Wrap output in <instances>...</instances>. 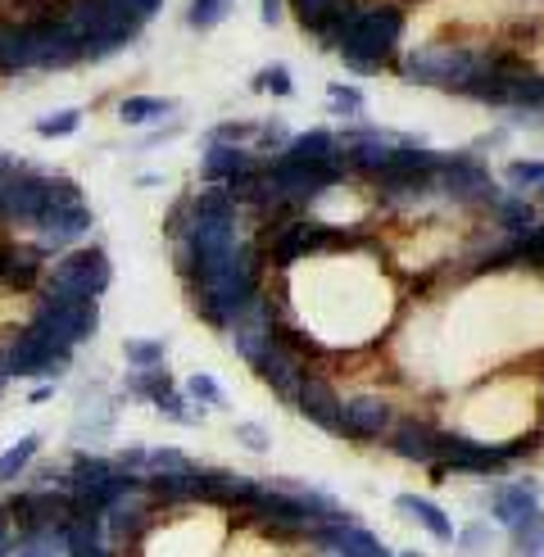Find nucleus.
Segmentation results:
<instances>
[{
  "label": "nucleus",
  "instance_id": "obj_31",
  "mask_svg": "<svg viewBox=\"0 0 544 557\" xmlns=\"http://www.w3.org/2000/svg\"><path fill=\"white\" fill-rule=\"evenodd\" d=\"M169 422H177V426H200V417H196V408H190L182 395H177V385H169V389H159V395L150 399Z\"/></svg>",
  "mask_w": 544,
  "mask_h": 557
},
{
  "label": "nucleus",
  "instance_id": "obj_4",
  "mask_svg": "<svg viewBox=\"0 0 544 557\" xmlns=\"http://www.w3.org/2000/svg\"><path fill=\"white\" fill-rule=\"evenodd\" d=\"M60 485L73 494V512L104 517V508L119 504L123 494H132L136 485H141V476H132V471H123L114 458H104V454H77L69 462V471L60 476Z\"/></svg>",
  "mask_w": 544,
  "mask_h": 557
},
{
  "label": "nucleus",
  "instance_id": "obj_49",
  "mask_svg": "<svg viewBox=\"0 0 544 557\" xmlns=\"http://www.w3.org/2000/svg\"><path fill=\"white\" fill-rule=\"evenodd\" d=\"M399 557H422V553H399Z\"/></svg>",
  "mask_w": 544,
  "mask_h": 557
},
{
  "label": "nucleus",
  "instance_id": "obj_11",
  "mask_svg": "<svg viewBox=\"0 0 544 557\" xmlns=\"http://www.w3.org/2000/svg\"><path fill=\"white\" fill-rule=\"evenodd\" d=\"M5 517L14 531H46L73 517V494L64 485H23L5 498Z\"/></svg>",
  "mask_w": 544,
  "mask_h": 557
},
{
  "label": "nucleus",
  "instance_id": "obj_37",
  "mask_svg": "<svg viewBox=\"0 0 544 557\" xmlns=\"http://www.w3.org/2000/svg\"><path fill=\"white\" fill-rule=\"evenodd\" d=\"M255 91H272V96H290V69L286 64H268L255 73Z\"/></svg>",
  "mask_w": 544,
  "mask_h": 557
},
{
  "label": "nucleus",
  "instance_id": "obj_41",
  "mask_svg": "<svg viewBox=\"0 0 544 557\" xmlns=\"http://www.w3.org/2000/svg\"><path fill=\"white\" fill-rule=\"evenodd\" d=\"M236 440L245 444L250 454H263V449H272V440H268V431L263 426H255V422H240L236 426Z\"/></svg>",
  "mask_w": 544,
  "mask_h": 557
},
{
  "label": "nucleus",
  "instance_id": "obj_42",
  "mask_svg": "<svg viewBox=\"0 0 544 557\" xmlns=\"http://www.w3.org/2000/svg\"><path fill=\"white\" fill-rule=\"evenodd\" d=\"M119 5H123L127 14H136V18H141V23H146V18H150V14H154V10L163 5V0H119Z\"/></svg>",
  "mask_w": 544,
  "mask_h": 557
},
{
  "label": "nucleus",
  "instance_id": "obj_6",
  "mask_svg": "<svg viewBox=\"0 0 544 557\" xmlns=\"http://www.w3.org/2000/svg\"><path fill=\"white\" fill-rule=\"evenodd\" d=\"M485 64H490L485 54H477V50H468V46H422V50H408L404 77H413L418 87L462 91Z\"/></svg>",
  "mask_w": 544,
  "mask_h": 557
},
{
  "label": "nucleus",
  "instance_id": "obj_3",
  "mask_svg": "<svg viewBox=\"0 0 544 557\" xmlns=\"http://www.w3.org/2000/svg\"><path fill=\"white\" fill-rule=\"evenodd\" d=\"M404 37V14L395 5H372V10H354L349 27L341 33L336 50L345 69L354 73H381V64L391 60V50Z\"/></svg>",
  "mask_w": 544,
  "mask_h": 557
},
{
  "label": "nucleus",
  "instance_id": "obj_9",
  "mask_svg": "<svg viewBox=\"0 0 544 557\" xmlns=\"http://www.w3.org/2000/svg\"><path fill=\"white\" fill-rule=\"evenodd\" d=\"M114 282V263L100 245H77L69 255L54 259V268H46L41 290L50 295H82V299H100Z\"/></svg>",
  "mask_w": 544,
  "mask_h": 557
},
{
  "label": "nucleus",
  "instance_id": "obj_14",
  "mask_svg": "<svg viewBox=\"0 0 544 557\" xmlns=\"http://www.w3.org/2000/svg\"><path fill=\"white\" fill-rule=\"evenodd\" d=\"M96 218L87 205H73V209H50L41 222H37V249L41 255H69L82 240L91 236Z\"/></svg>",
  "mask_w": 544,
  "mask_h": 557
},
{
  "label": "nucleus",
  "instance_id": "obj_24",
  "mask_svg": "<svg viewBox=\"0 0 544 557\" xmlns=\"http://www.w3.org/2000/svg\"><path fill=\"white\" fill-rule=\"evenodd\" d=\"M286 159L309 163V169H341V163H345L341 159V141H336L332 132H305V136H295Z\"/></svg>",
  "mask_w": 544,
  "mask_h": 557
},
{
  "label": "nucleus",
  "instance_id": "obj_28",
  "mask_svg": "<svg viewBox=\"0 0 544 557\" xmlns=\"http://www.w3.org/2000/svg\"><path fill=\"white\" fill-rule=\"evenodd\" d=\"M173 114V100H163V96H127L119 104V119L127 127H150V123H163Z\"/></svg>",
  "mask_w": 544,
  "mask_h": 557
},
{
  "label": "nucleus",
  "instance_id": "obj_30",
  "mask_svg": "<svg viewBox=\"0 0 544 557\" xmlns=\"http://www.w3.org/2000/svg\"><path fill=\"white\" fill-rule=\"evenodd\" d=\"M123 358H127V368H163L169 363V341H154V336L123 341Z\"/></svg>",
  "mask_w": 544,
  "mask_h": 557
},
{
  "label": "nucleus",
  "instance_id": "obj_46",
  "mask_svg": "<svg viewBox=\"0 0 544 557\" xmlns=\"http://www.w3.org/2000/svg\"><path fill=\"white\" fill-rule=\"evenodd\" d=\"M14 169H18V159H14V154H0V177L14 173Z\"/></svg>",
  "mask_w": 544,
  "mask_h": 557
},
{
  "label": "nucleus",
  "instance_id": "obj_29",
  "mask_svg": "<svg viewBox=\"0 0 544 557\" xmlns=\"http://www.w3.org/2000/svg\"><path fill=\"white\" fill-rule=\"evenodd\" d=\"M227 195H232V205L240 209V205H263L268 200V182H263V169L259 163H250L245 173H236L227 186H223Z\"/></svg>",
  "mask_w": 544,
  "mask_h": 557
},
{
  "label": "nucleus",
  "instance_id": "obj_5",
  "mask_svg": "<svg viewBox=\"0 0 544 557\" xmlns=\"http://www.w3.org/2000/svg\"><path fill=\"white\" fill-rule=\"evenodd\" d=\"M0 358H5V368H10V381H60L73 363V349L54 345L41 326L27 322L23 331H14V336L0 345Z\"/></svg>",
  "mask_w": 544,
  "mask_h": 557
},
{
  "label": "nucleus",
  "instance_id": "obj_16",
  "mask_svg": "<svg viewBox=\"0 0 544 557\" xmlns=\"http://www.w3.org/2000/svg\"><path fill=\"white\" fill-rule=\"evenodd\" d=\"M441 458L449 471H472V476H490V471H504L508 454L495 444H481L468 435H441Z\"/></svg>",
  "mask_w": 544,
  "mask_h": 557
},
{
  "label": "nucleus",
  "instance_id": "obj_38",
  "mask_svg": "<svg viewBox=\"0 0 544 557\" xmlns=\"http://www.w3.org/2000/svg\"><path fill=\"white\" fill-rule=\"evenodd\" d=\"M341 5V0H295V14H299V23H305V27H313V33H318V27L326 23V18H332V10Z\"/></svg>",
  "mask_w": 544,
  "mask_h": 557
},
{
  "label": "nucleus",
  "instance_id": "obj_34",
  "mask_svg": "<svg viewBox=\"0 0 544 557\" xmlns=\"http://www.w3.org/2000/svg\"><path fill=\"white\" fill-rule=\"evenodd\" d=\"M163 471H196V462H190L182 449H173V444L146 449V476H163Z\"/></svg>",
  "mask_w": 544,
  "mask_h": 557
},
{
  "label": "nucleus",
  "instance_id": "obj_26",
  "mask_svg": "<svg viewBox=\"0 0 544 557\" xmlns=\"http://www.w3.org/2000/svg\"><path fill=\"white\" fill-rule=\"evenodd\" d=\"M37 454H41V435L37 431H27V435H18L5 454H0V490H10V485H18L27 471H33V462H37Z\"/></svg>",
  "mask_w": 544,
  "mask_h": 557
},
{
  "label": "nucleus",
  "instance_id": "obj_2",
  "mask_svg": "<svg viewBox=\"0 0 544 557\" xmlns=\"http://www.w3.org/2000/svg\"><path fill=\"white\" fill-rule=\"evenodd\" d=\"M54 14H60V23L77 37L82 64L109 60L114 50H123L127 41L141 37V18L127 14L119 0H64Z\"/></svg>",
  "mask_w": 544,
  "mask_h": 557
},
{
  "label": "nucleus",
  "instance_id": "obj_15",
  "mask_svg": "<svg viewBox=\"0 0 544 557\" xmlns=\"http://www.w3.org/2000/svg\"><path fill=\"white\" fill-rule=\"evenodd\" d=\"M255 372L263 376V385L272 389V395H282V399H290V404H295V395H299V381L309 376V372H305V358H299V349H295V341H286L282 331H272V349L263 354V363H259Z\"/></svg>",
  "mask_w": 544,
  "mask_h": 557
},
{
  "label": "nucleus",
  "instance_id": "obj_27",
  "mask_svg": "<svg viewBox=\"0 0 544 557\" xmlns=\"http://www.w3.org/2000/svg\"><path fill=\"white\" fill-rule=\"evenodd\" d=\"M10 557H69L64 525H46V531H14Z\"/></svg>",
  "mask_w": 544,
  "mask_h": 557
},
{
  "label": "nucleus",
  "instance_id": "obj_22",
  "mask_svg": "<svg viewBox=\"0 0 544 557\" xmlns=\"http://www.w3.org/2000/svg\"><path fill=\"white\" fill-rule=\"evenodd\" d=\"M64 544H69V557H119L114 544L104 540V521L96 512H73L64 521Z\"/></svg>",
  "mask_w": 544,
  "mask_h": 557
},
{
  "label": "nucleus",
  "instance_id": "obj_1",
  "mask_svg": "<svg viewBox=\"0 0 544 557\" xmlns=\"http://www.w3.org/2000/svg\"><path fill=\"white\" fill-rule=\"evenodd\" d=\"M190 309H196L209 326L227 331L250 304L259 299V268H255V249L250 245H236V255L227 263H213L200 268L190 276Z\"/></svg>",
  "mask_w": 544,
  "mask_h": 557
},
{
  "label": "nucleus",
  "instance_id": "obj_23",
  "mask_svg": "<svg viewBox=\"0 0 544 557\" xmlns=\"http://www.w3.org/2000/svg\"><path fill=\"white\" fill-rule=\"evenodd\" d=\"M255 163L250 150H240V146H223V141H213L200 159V173H205V186H227L236 173H245Z\"/></svg>",
  "mask_w": 544,
  "mask_h": 557
},
{
  "label": "nucleus",
  "instance_id": "obj_36",
  "mask_svg": "<svg viewBox=\"0 0 544 557\" xmlns=\"http://www.w3.org/2000/svg\"><path fill=\"white\" fill-rule=\"evenodd\" d=\"M326 109H332L336 119H359L363 114V96L354 87H332L326 91Z\"/></svg>",
  "mask_w": 544,
  "mask_h": 557
},
{
  "label": "nucleus",
  "instance_id": "obj_48",
  "mask_svg": "<svg viewBox=\"0 0 544 557\" xmlns=\"http://www.w3.org/2000/svg\"><path fill=\"white\" fill-rule=\"evenodd\" d=\"M540 195H544V159H540Z\"/></svg>",
  "mask_w": 544,
  "mask_h": 557
},
{
  "label": "nucleus",
  "instance_id": "obj_17",
  "mask_svg": "<svg viewBox=\"0 0 544 557\" xmlns=\"http://www.w3.org/2000/svg\"><path fill=\"white\" fill-rule=\"evenodd\" d=\"M391 426H395V408L386 399L359 395L341 404V435L349 440H381V435H391Z\"/></svg>",
  "mask_w": 544,
  "mask_h": 557
},
{
  "label": "nucleus",
  "instance_id": "obj_43",
  "mask_svg": "<svg viewBox=\"0 0 544 557\" xmlns=\"http://www.w3.org/2000/svg\"><path fill=\"white\" fill-rule=\"evenodd\" d=\"M10 544H14V525L5 512H0V557H10Z\"/></svg>",
  "mask_w": 544,
  "mask_h": 557
},
{
  "label": "nucleus",
  "instance_id": "obj_33",
  "mask_svg": "<svg viewBox=\"0 0 544 557\" xmlns=\"http://www.w3.org/2000/svg\"><path fill=\"white\" fill-rule=\"evenodd\" d=\"M227 14H232V0H190L186 23L196 27V33H209V27H218Z\"/></svg>",
  "mask_w": 544,
  "mask_h": 557
},
{
  "label": "nucleus",
  "instance_id": "obj_8",
  "mask_svg": "<svg viewBox=\"0 0 544 557\" xmlns=\"http://www.w3.org/2000/svg\"><path fill=\"white\" fill-rule=\"evenodd\" d=\"M472 100L481 104H504V109H544V77L531 69H517L512 60H490L468 87Z\"/></svg>",
  "mask_w": 544,
  "mask_h": 557
},
{
  "label": "nucleus",
  "instance_id": "obj_40",
  "mask_svg": "<svg viewBox=\"0 0 544 557\" xmlns=\"http://www.w3.org/2000/svg\"><path fill=\"white\" fill-rule=\"evenodd\" d=\"M508 186L512 190H540V159L535 163H508Z\"/></svg>",
  "mask_w": 544,
  "mask_h": 557
},
{
  "label": "nucleus",
  "instance_id": "obj_35",
  "mask_svg": "<svg viewBox=\"0 0 544 557\" xmlns=\"http://www.w3.org/2000/svg\"><path fill=\"white\" fill-rule=\"evenodd\" d=\"M186 395L196 399L200 408H205V404H209V408H223V404H227V395L218 389V381H213V376H205V372H196V376L186 381Z\"/></svg>",
  "mask_w": 544,
  "mask_h": 557
},
{
  "label": "nucleus",
  "instance_id": "obj_7",
  "mask_svg": "<svg viewBox=\"0 0 544 557\" xmlns=\"http://www.w3.org/2000/svg\"><path fill=\"white\" fill-rule=\"evenodd\" d=\"M27 322L41 326L54 345L77 349V345H87L96 336L100 304L96 299H82V295H50V290H41L37 309H33V318H27Z\"/></svg>",
  "mask_w": 544,
  "mask_h": 557
},
{
  "label": "nucleus",
  "instance_id": "obj_21",
  "mask_svg": "<svg viewBox=\"0 0 544 557\" xmlns=\"http://www.w3.org/2000/svg\"><path fill=\"white\" fill-rule=\"evenodd\" d=\"M295 404H299V412H305L313 426H322V431H341V399H336V389L326 385L322 376H305V381H299Z\"/></svg>",
  "mask_w": 544,
  "mask_h": 557
},
{
  "label": "nucleus",
  "instance_id": "obj_32",
  "mask_svg": "<svg viewBox=\"0 0 544 557\" xmlns=\"http://www.w3.org/2000/svg\"><path fill=\"white\" fill-rule=\"evenodd\" d=\"M82 127V109H60V114H46V119H37V136L41 141H64V136H73Z\"/></svg>",
  "mask_w": 544,
  "mask_h": 557
},
{
  "label": "nucleus",
  "instance_id": "obj_44",
  "mask_svg": "<svg viewBox=\"0 0 544 557\" xmlns=\"http://www.w3.org/2000/svg\"><path fill=\"white\" fill-rule=\"evenodd\" d=\"M259 10H263V23H282V0H259Z\"/></svg>",
  "mask_w": 544,
  "mask_h": 557
},
{
  "label": "nucleus",
  "instance_id": "obj_45",
  "mask_svg": "<svg viewBox=\"0 0 544 557\" xmlns=\"http://www.w3.org/2000/svg\"><path fill=\"white\" fill-rule=\"evenodd\" d=\"M50 395H54V381H41V385L33 389V404H46Z\"/></svg>",
  "mask_w": 544,
  "mask_h": 557
},
{
  "label": "nucleus",
  "instance_id": "obj_20",
  "mask_svg": "<svg viewBox=\"0 0 544 557\" xmlns=\"http://www.w3.org/2000/svg\"><path fill=\"white\" fill-rule=\"evenodd\" d=\"M391 449L404 462H435L441 458V435H435L426 422H418V417H404V422L391 426Z\"/></svg>",
  "mask_w": 544,
  "mask_h": 557
},
{
  "label": "nucleus",
  "instance_id": "obj_10",
  "mask_svg": "<svg viewBox=\"0 0 544 557\" xmlns=\"http://www.w3.org/2000/svg\"><path fill=\"white\" fill-rule=\"evenodd\" d=\"M50 209V173H37V169H18L0 177V222L10 227H33L46 218Z\"/></svg>",
  "mask_w": 544,
  "mask_h": 557
},
{
  "label": "nucleus",
  "instance_id": "obj_25",
  "mask_svg": "<svg viewBox=\"0 0 544 557\" xmlns=\"http://www.w3.org/2000/svg\"><path fill=\"white\" fill-rule=\"evenodd\" d=\"M395 508H399L404 517H413L431 540H441V544H454V540H458V535H454V521L445 517V508H435L431 498H422V494H399Z\"/></svg>",
  "mask_w": 544,
  "mask_h": 557
},
{
  "label": "nucleus",
  "instance_id": "obj_19",
  "mask_svg": "<svg viewBox=\"0 0 544 557\" xmlns=\"http://www.w3.org/2000/svg\"><path fill=\"white\" fill-rule=\"evenodd\" d=\"M46 282V255L37 245H0V290H33Z\"/></svg>",
  "mask_w": 544,
  "mask_h": 557
},
{
  "label": "nucleus",
  "instance_id": "obj_13",
  "mask_svg": "<svg viewBox=\"0 0 544 557\" xmlns=\"http://www.w3.org/2000/svg\"><path fill=\"white\" fill-rule=\"evenodd\" d=\"M435 182L445 186V195H454V200L462 205H495V182H490L485 163H477L472 154H445L441 173H435Z\"/></svg>",
  "mask_w": 544,
  "mask_h": 557
},
{
  "label": "nucleus",
  "instance_id": "obj_47",
  "mask_svg": "<svg viewBox=\"0 0 544 557\" xmlns=\"http://www.w3.org/2000/svg\"><path fill=\"white\" fill-rule=\"evenodd\" d=\"M5 385H10V368H5V358H0V395H5Z\"/></svg>",
  "mask_w": 544,
  "mask_h": 557
},
{
  "label": "nucleus",
  "instance_id": "obj_12",
  "mask_svg": "<svg viewBox=\"0 0 544 557\" xmlns=\"http://www.w3.org/2000/svg\"><path fill=\"white\" fill-rule=\"evenodd\" d=\"M309 540L322 544L326 553H336V557H391V548L381 544L376 535H368L354 517H322L309 525Z\"/></svg>",
  "mask_w": 544,
  "mask_h": 557
},
{
  "label": "nucleus",
  "instance_id": "obj_18",
  "mask_svg": "<svg viewBox=\"0 0 544 557\" xmlns=\"http://www.w3.org/2000/svg\"><path fill=\"white\" fill-rule=\"evenodd\" d=\"M490 517L508 531H522L527 521L540 517V485L535 481H517V485H499L490 494Z\"/></svg>",
  "mask_w": 544,
  "mask_h": 557
},
{
  "label": "nucleus",
  "instance_id": "obj_39",
  "mask_svg": "<svg viewBox=\"0 0 544 557\" xmlns=\"http://www.w3.org/2000/svg\"><path fill=\"white\" fill-rule=\"evenodd\" d=\"M255 141H259V150H277V154H286V150H290V141H295V136H290V132L282 127V119H272V123H259Z\"/></svg>",
  "mask_w": 544,
  "mask_h": 557
}]
</instances>
